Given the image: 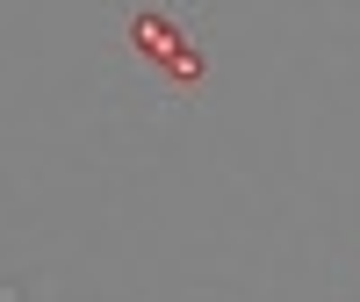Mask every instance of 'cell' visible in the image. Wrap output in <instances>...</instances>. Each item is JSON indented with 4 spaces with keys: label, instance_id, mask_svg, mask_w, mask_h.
<instances>
[{
    "label": "cell",
    "instance_id": "cell-1",
    "mask_svg": "<svg viewBox=\"0 0 360 302\" xmlns=\"http://www.w3.org/2000/svg\"><path fill=\"white\" fill-rule=\"evenodd\" d=\"M130 44H137L144 65H159L173 86H195V79H202V58H195V44H188V29H173L166 15H137V22H130Z\"/></svg>",
    "mask_w": 360,
    "mask_h": 302
}]
</instances>
